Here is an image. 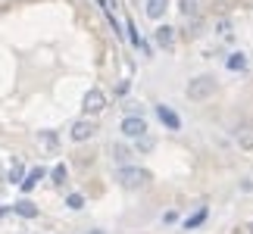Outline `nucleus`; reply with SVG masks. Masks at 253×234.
I'll use <instances>...</instances> for the list:
<instances>
[{
	"label": "nucleus",
	"instance_id": "f257e3e1",
	"mask_svg": "<svg viewBox=\"0 0 253 234\" xmlns=\"http://www.w3.org/2000/svg\"><path fill=\"white\" fill-rule=\"evenodd\" d=\"M116 181H119V188H125V191H138V188H147L150 184V172L138 169V165H122V169L116 172Z\"/></svg>",
	"mask_w": 253,
	"mask_h": 234
},
{
	"label": "nucleus",
	"instance_id": "f03ea898",
	"mask_svg": "<svg viewBox=\"0 0 253 234\" xmlns=\"http://www.w3.org/2000/svg\"><path fill=\"white\" fill-rule=\"evenodd\" d=\"M216 94V78L212 75H197L188 81V97L191 100H207V97Z\"/></svg>",
	"mask_w": 253,
	"mask_h": 234
},
{
	"label": "nucleus",
	"instance_id": "7ed1b4c3",
	"mask_svg": "<svg viewBox=\"0 0 253 234\" xmlns=\"http://www.w3.org/2000/svg\"><path fill=\"white\" fill-rule=\"evenodd\" d=\"M122 134L125 138H134V141L147 138V122H144V116H125L122 119Z\"/></svg>",
	"mask_w": 253,
	"mask_h": 234
},
{
	"label": "nucleus",
	"instance_id": "20e7f679",
	"mask_svg": "<svg viewBox=\"0 0 253 234\" xmlns=\"http://www.w3.org/2000/svg\"><path fill=\"white\" fill-rule=\"evenodd\" d=\"M82 110H84L87 116L103 113V110H106V94L100 91V87H91V91L84 94V100H82Z\"/></svg>",
	"mask_w": 253,
	"mask_h": 234
},
{
	"label": "nucleus",
	"instance_id": "39448f33",
	"mask_svg": "<svg viewBox=\"0 0 253 234\" xmlns=\"http://www.w3.org/2000/svg\"><path fill=\"white\" fill-rule=\"evenodd\" d=\"M97 134V125L91 119H79V122H72V128H69V138L75 144H82V141H91Z\"/></svg>",
	"mask_w": 253,
	"mask_h": 234
},
{
	"label": "nucleus",
	"instance_id": "423d86ee",
	"mask_svg": "<svg viewBox=\"0 0 253 234\" xmlns=\"http://www.w3.org/2000/svg\"><path fill=\"white\" fill-rule=\"evenodd\" d=\"M235 141L241 144V150H253V122H241L235 128Z\"/></svg>",
	"mask_w": 253,
	"mask_h": 234
},
{
	"label": "nucleus",
	"instance_id": "0eeeda50",
	"mask_svg": "<svg viewBox=\"0 0 253 234\" xmlns=\"http://www.w3.org/2000/svg\"><path fill=\"white\" fill-rule=\"evenodd\" d=\"M157 116H160V122L166 125V128H172V131H178V128H181V119H178V113H175L172 106L160 103V106H157Z\"/></svg>",
	"mask_w": 253,
	"mask_h": 234
},
{
	"label": "nucleus",
	"instance_id": "6e6552de",
	"mask_svg": "<svg viewBox=\"0 0 253 234\" xmlns=\"http://www.w3.org/2000/svg\"><path fill=\"white\" fill-rule=\"evenodd\" d=\"M110 156H113V162L122 169V165L131 162V147L128 144H110Z\"/></svg>",
	"mask_w": 253,
	"mask_h": 234
},
{
	"label": "nucleus",
	"instance_id": "1a4fd4ad",
	"mask_svg": "<svg viewBox=\"0 0 253 234\" xmlns=\"http://www.w3.org/2000/svg\"><path fill=\"white\" fill-rule=\"evenodd\" d=\"M153 38H157L160 47H172V44H175V28H172V25H160L157 32H153Z\"/></svg>",
	"mask_w": 253,
	"mask_h": 234
},
{
	"label": "nucleus",
	"instance_id": "9d476101",
	"mask_svg": "<svg viewBox=\"0 0 253 234\" xmlns=\"http://www.w3.org/2000/svg\"><path fill=\"white\" fill-rule=\"evenodd\" d=\"M9 209H13L16 216H22V219H38V206L32 200H19L16 206H9Z\"/></svg>",
	"mask_w": 253,
	"mask_h": 234
},
{
	"label": "nucleus",
	"instance_id": "9b49d317",
	"mask_svg": "<svg viewBox=\"0 0 253 234\" xmlns=\"http://www.w3.org/2000/svg\"><path fill=\"white\" fill-rule=\"evenodd\" d=\"M97 3H100V9H103V16H106V22H110V28H113V32L122 38L125 32H122V25H119V19H116V13L110 9V0H97Z\"/></svg>",
	"mask_w": 253,
	"mask_h": 234
},
{
	"label": "nucleus",
	"instance_id": "f8f14e48",
	"mask_svg": "<svg viewBox=\"0 0 253 234\" xmlns=\"http://www.w3.org/2000/svg\"><path fill=\"white\" fill-rule=\"evenodd\" d=\"M41 178H44V169H32V172H28L25 178H22V184H19V188H22V191L28 194V191H35V184L41 181Z\"/></svg>",
	"mask_w": 253,
	"mask_h": 234
},
{
	"label": "nucleus",
	"instance_id": "ddd939ff",
	"mask_svg": "<svg viewBox=\"0 0 253 234\" xmlns=\"http://www.w3.org/2000/svg\"><path fill=\"white\" fill-rule=\"evenodd\" d=\"M178 9H181V16H184V19L200 16V0H178Z\"/></svg>",
	"mask_w": 253,
	"mask_h": 234
},
{
	"label": "nucleus",
	"instance_id": "4468645a",
	"mask_svg": "<svg viewBox=\"0 0 253 234\" xmlns=\"http://www.w3.org/2000/svg\"><path fill=\"white\" fill-rule=\"evenodd\" d=\"M225 66H228L231 72H244V69H247V56H244V53H231L228 60H225Z\"/></svg>",
	"mask_w": 253,
	"mask_h": 234
},
{
	"label": "nucleus",
	"instance_id": "2eb2a0df",
	"mask_svg": "<svg viewBox=\"0 0 253 234\" xmlns=\"http://www.w3.org/2000/svg\"><path fill=\"white\" fill-rule=\"evenodd\" d=\"M166 6H169V0H147V16L160 19L163 13H166Z\"/></svg>",
	"mask_w": 253,
	"mask_h": 234
},
{
	"label": "nucleus",
	"instance_id": "dca6fc26",
	"mask_svg": "<svg viewBox=\"0 0 253 234\" xmlns=\"http://www.w3.org/2000/svg\"><path fill=\"white\" fill-rule=\"evenodd\" d=\"M200 32H203V19L200 16H191L188 25H184V35H188V38H197Z\"/></svg>",
	"mask_w": 253,
	"mask_h": 234
},
{
	"label": "nucleus",
	"instance_id": "f3484780",
	"mask_svg": "<svg viewBox=\"0 0 253 234\" xmlns=\"http://www.w3.org/2000/svg\"><path fill=\"white\" fill-rule=\"evenodd\" d=\"M203 222H207V206H203V209H197V212H194V216H188V219H184V228H197V225H203Z\"/></svg>",
	"mask_w": 253,
	"mask_h": 234
},
{
	"label": "nucleus",
	"instance_id": "a211bd4d",
	"mask_svg": "<svg viewBox=\"0 0 253 234\" xmlns=\"http://www.w3.org/2000/svg\"><path fill=\"white\" fill-rule=\"evenodd\" d=\"M50 178H53V184H66V178H69V169H66L63 162H60V165H53Z\"/></svg>",
	"mask_w": 253,
	"mask_h": 234
},
{
	"label": "nucleus",
	"instance_id": "6ab92c4d",
	"mask_svg": "<svg viewBox=\"0 0 253 234\" xmlns=\"http://www.w3.org/2000/svg\"><path fill=\"white\" fill-rule=\"evenodd\" d=\"M125 35H128L131 47H141V35H138V28H134V22H125Z\"/></svg>",
	"mask_w": 253,
	"mask_h": 234
},
{
	"label": "nucleus",
	"instance_id": "aec40b11",
	"mask_svg": "<svg viewBox=\"0 0 253 234\" xmlns=\"http://www.w3.org/2000/svg\"><path fill=\"white\" fill-rule=\"evenodd\" d=\"M22 178H25V169H22V162H16L13 169H9V181H13V184H22Z\"/></svg>",
	"mask_w": 253,
	"mask_h": 234
},
{
	"label": "nucleus",
	"instance_id": "412c9836",
	"mask_svg": "<svg viewBox=\"0 0 253 234\" xmlns=\"http://www.w3.org/2000/svg\"><path fill=\"white\" fill-rule=\"evenodd\" d=\"M66 206H69V209H82L84 197H82V194H69V197H66Z\"/></svg>",
	"mask_w": 253,
	"mask_h": 234
},
{
	"label": "nucleus",
	"instance_id": "4be33fe9",
	"mask_svg": "<svg viewBox=\"0 0 253 234\" xmlns=\"http://www.w3.org/2000/svg\"><path fill=\"white\" fill-rule=\"evenodd\" d=\"M41 141H44V147H47V150H56V144H60L53 131H41Z\"/></svg>",
	"mask_w": 253,
	"mask_h": 234
},
{
	"label": "nucleus",
	"instance_id": "5701e85b",
	"mask_svg": "<svg viewBox=\"0 0 253 234\" xmlns=\"http://www.w3.org/2000/svg\"><path fill=\"white\" fill-rule=\"evenodd\" d=\"M216 32L222 38H231V19H219V22H216Z\"/></svg>",
	"mask_w": 253,
	"mask_h": 234
},
{
	"label": "nucleus",
	"instance_id": "b1692460",
	"mask_svg": "<svg viewBox=\"0 0 253 234\" xmlns=\"http://www.w3.org/2000/svg\"><path fill=\"white\" fill-rule=\"evenodd\" d=\"M150 147H153L150 138H141V141H138V150H150Z\"/></svg>",
	"mask_w": 253,
	"mask_h": 234
},
{
	"label": "nucleus",
	"instance_id": "393cba45",
	"mask_svg": "<svg viewBox=\"0 0 253 234\" xmlns=\"http://www.w3.org/2000/svg\"><path fill=\"white\" fill-rule=\"evenodd\" d=\"M84 234H106V231H100V228H94V231H84Z\"/></svg>",
	"mask_w": 253,
	"mask_h": 234
},
{
	"label": "nucleus",
	"instance_id": "a878e982",
	"mask_svg": "<svg viewBox=\"0 0 253 234\" xmlns=\"http://www.w3.org/2000/svg\"><path fill=\"white\" fill-rule=\"evenodd\" d=\"M247 231H250V234H253V222H250V225H247Z\"/></svg>",
	"mask_w": 253,
	"mask_h": 234
}]
</instances>
